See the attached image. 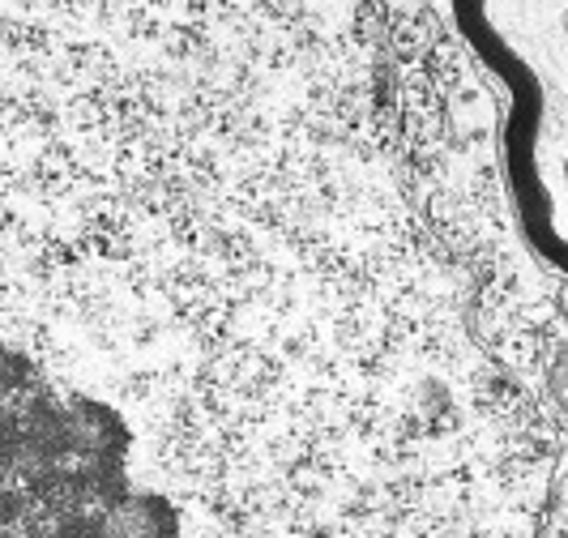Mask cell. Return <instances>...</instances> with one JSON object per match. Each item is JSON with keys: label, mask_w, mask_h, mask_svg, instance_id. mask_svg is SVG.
<instances>
[{"label": "cell", "mask_w": 568, "mask_h": 538, "mask_svg": "<svg viewBox=\"0 0 568 538\" xmlns=\"http://www.w3.org/2000/svg\"><path fill=\"white\" fill-rule=\"evenodd\" d=\"M0 538H180L171 500L133 470L124 419L52 380L4 338Z\"/></svg>", "instance_id": "obj_1"}, {"label": "cell", "mask_w": 568, "mask_h": 538, "mask_svg": "<svg viewBox=\"0 0 568 538\" xmlns=\"http://www.w3.org/2000/svg\"><path fill=\"white\" fill-rule=\"evenodd\" d=\"M505 108V175L526 244L568 278V0H454Z\"/></svg>", "instance_id": "obj_2"}]
</instances>
